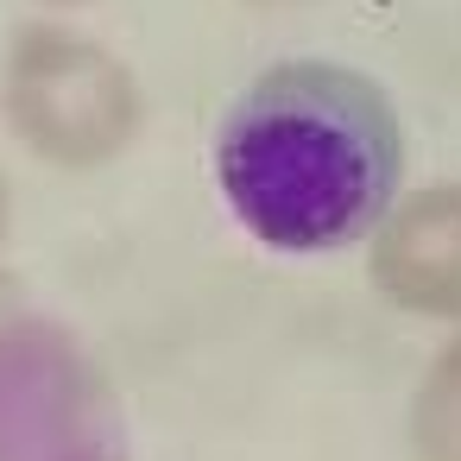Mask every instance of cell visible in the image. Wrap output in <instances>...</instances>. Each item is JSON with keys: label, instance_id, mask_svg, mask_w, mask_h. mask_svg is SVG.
I'll use <instances>...</instances> for the list:
<instances>
[{"label": "cell", "instance_id": "obj_1", "mask_svg": "<svg viewBox=\"0 0 461 461\" xmlns=\"http://www.w3.org/2000/svg\"><path fill=\"white\" fill-rule=\"evenodd\" d=\"M404 127L392 95L329 58L259 70L215 133L228 215L272 253H335L366 240L404 196Z\"/></svg>", "mask_w": 461, "mask_h": 461}, {"label": "cell", "instance_id": "obj_2", "mask_svg": "<svg viewBox=\"0 0 461 461\" xmlns=\"http://www.w3.org/2000/svg\"><path fill=\"white\" fill-rule=\"evenodd\" d=\"M0 121L39 165L102 171L140 140L146 89L102 39L64 20H32L0 51Z\"/></svg>", "mask_w": 461, "mask_h": 461}, {"label": "cell", "instance_id": "obj_3", "mask_svg": "<svg viewBox=\"0 0 461 461\" xmlns=\"http://www.w3.org/2000/svg\"><path fill=\"white\" fill-rule=\"evenodd\" d=\"M373 291L423 322H461V177L404 190L366 234Z\"/></svg>", "mask_w": 461, "mask_h": 461}, {"label": "cell", "instance_id": "obj_4", "mask_svg": "<svg viewBox=\"0 0 461 461\" xmlns=\"http://www.w3.org/2000/svg\"><path fill=\"white\" fill-rule=\"evenodd\" d=\"M411 455L417 461H461V329L429 354L417 392H411Z\"/></svg>", "mask_w": 461, "mask_h": 461}, {"label": "cell", "instance_id": "obj_5", "mask_svg": "<svg viewBox=\"0 0 461 461\" xmlns=\"http://www.w3.org/2000/svg\"><path fill=\"white\" fill-rule=\"evenodd\" d=\"M39 7H51V14H70V7H95V0H39Z\"/></svg>", "mask_w": 461, "mask_h": 461}, {"label": "cell", "instance_id": "obj_6", "mask_svg": "<svg viewBox=\"0 0 461 461\" xmlns=\"http://www.w3.org/2000/svg\"><path fill=\"white\" fill-rule=\"evenodd\" d=\"M7 209H14V203H7V177H0V234H7Z\"/></svg>", "mask_w": 461, "mask_h": 461}, {"label": "cell", "instance_id": "obj_7", "mask_svg": "<svg viewBox=\"0 0 461 461\" xmlns=\"http://www.w3.org/2000/svg\"><path fill=\"white\" fill-rule=\"evenodd\" d=\"M253 7H297V0H253Z\"/></svg>", "mask_w": 461, "mask_h": 461}]
</instances>
